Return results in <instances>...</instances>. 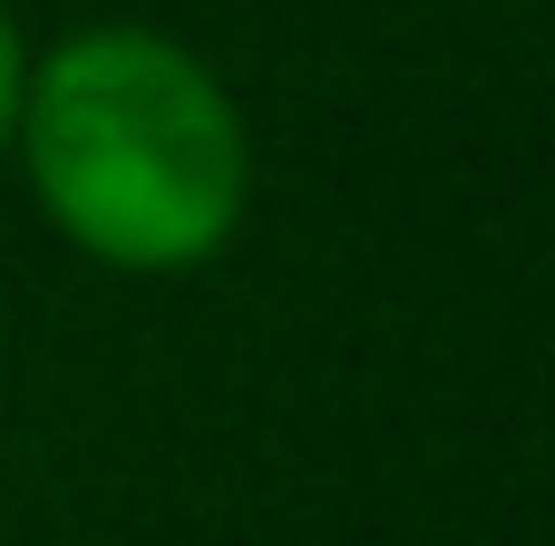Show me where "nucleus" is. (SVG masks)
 Returning a JSON list of instances; mask_svg holds the SVG:
<instances>
[{
	"instance_id": "nucleus-1",
	"label": "nucleus",
	"mask_w": 555,
	"mask_h": 546,
	"mask_svg": "<svg viewBox=\"0 0 555 546\" xmlns=\"http://www.w3.org/2000/svg\"><path fill=\"white\" fill-rule=\"evenodd\" d=\"M10 156L68 254L146 283L215 264L254 205V127L234 88L146 20H88L29 49Z\"/></svg>"
},
{
	"instance_id": "nucleus-2",
	"label": "nucleus",
	"mask_w": 555,
	"mask_h": 546,
	"mask_svg": "<svg viewBox=\"0 0 555 546\" xmlns=\"http://www.w3.org/2000/svg\"><path fill=\"white\" fill-rule=\"evenodd\" d=\"M20 78H29V39H20V20H10V0H0V156H10V117H20Z\"/></svg>"
}]
</instances>
